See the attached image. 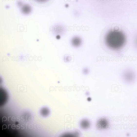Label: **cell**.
<instances>
[{"label":"cell","mask_w":137,"mask_h":137,"mask_svg":"<svg viewBox=\"0 0 137 137\" xmlns=\"http://www.w3.org/2000/svg\"><path fill=\"white\" fill-rule=\"evenodd\" d=\"M91 100H92V99H91V98H88V100L89 101H91Z\"/></svg>","instance_id":"ba28073f"},{"label":"cell","mask_w":137,"mask_h":137,"mask_svg":"<svg viewBox=\"0 0 137 137\" xmlns=\"http://www.w3.org/2000/svg\"><path fill=\"white\" fill-rule=\"evenodd\" d=\"M40 113L43 116L47 117L49 115L50 110L47 107H44L40 110Z\"/></svg>","instance_id":"3957f363"},{"label":"cell","mask_w":137,"mask_h":137,"mask_svg":"<svg viewBox=\"0 0 137 137\" xmlns=\"http://www.w3.org/2000/svg\"><path fill=\"white\" fill-rule=\"evenodd\" d=\"M106 45L114 50L120 49L126 42V37L124 33L118 29H114L108 32L105 38Z\"/></svg>","instance_id":"6da1fadb"},{"label":"cell","mask_w":137,"mask_h":137,"mask_svg":"<svg viewBox=\"0 0 137 137\" xmlns=\"http://www.w3.org/2000/svg\"><path fill=\"white\" fill-rule=\"evenodd\" d=\"M36 1H40V2H42V1H46V0H36Z\"/></svg>","instance_id":"52a82bcc"},{"label":"cell","mask_w":137,"mask_h":137,"mask_svg":"<svg viewBox=\"0 0 137 137\" xmlns=\"http://www.w3.org/2000/svg\"><path fill=\"white\" fill-rule=\"evenodd\" d=\"M89 123L87 120H83L81 123V127L84 128H87L89 126Z\"/></svg>","instance_id":"277c9868"},{"label":"cell","mask_w":137,"mask_h":137,"mask_svg":"<svg viewBox=\"0 0 137 137\" xmlns=\"http://www.w3.org/2000/svg\"><path fill=\"white\" fill-rule=\"evenodd\" d=\"M30 7L26 5L24 6L23 8L22 11L23 12L25 13H28L30 12Z\"/></svg>","instance_id":"5b68a950"},{"label":"cell","mask_w":137,"mask_h":137,"mask_svg":"<svg viewBox=\"0 0 137 137\" xmlns=\"http://www.w3.org/2000/svg\"><path fill=\"white\" fill-rule=\"evenodd\" d=\"M71 42L73 45L75 47H78L81 44V41L80 38L78 37H75L73 38Z\"/></svg>","instance_id":"7a4b0ae2"},{"label":"cell","mask_w":137,"mask_h":137,"mask_svg":"<svg viewBox=\"0 0 137 137\" xmlns=\"http://www.w3.org/2000/svg\"><path fill=\"white\" fill-rule=\"evenodd\" d=\"M83 72L85 74H88V69H87V68H85Z\"/></svg>","instance_id":"8992f818"}]
</instances>
